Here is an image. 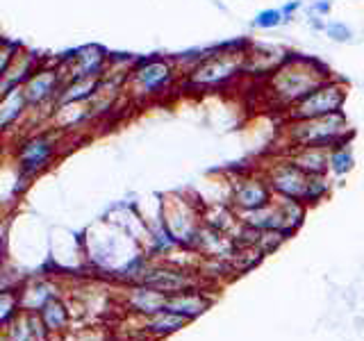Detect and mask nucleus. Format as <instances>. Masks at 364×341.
Listing matches in <instances>:
<instances>
[{
  "mask_svg": "<svg viewBox=\"0 0 364 341\" xmlns=\"http://www.w3.org/2000/svg\"><path fill=\"white\" fill-rule=\"evenodd\" d=\"M57 148V136L55 132H39L32 134L30 139L21 144L16 159H18V168L23 173H37V170L48 166V162L55 155Z\"/></svg>",
  "mask_w": 364,
  "mask_h": 341,
  "instance_id": "obj_9",
  "label": "nucleus"
},
{
  "mask_svg": "<svg viewBox=\"0 0 364 341\" xmlns=\"http://www.w3.org/2000/svg\"><path fill=\"white\" fill-rule=\"evenodd\" d=\"M348 100V85L339 77H330L323 85L312 89L305 98L294 102L289 109H284V121H303V119H316L326 114L341 112Z\"/></svg>",
  "mask_w": 364,
  "mask_h": 341,
  "instance_id": "obj_5",
  "label": "nucleus"
},
{
  "mask_svg": "<svg viewBox=\"0 0 364 341\" xmlns=\"http://www.w3.org/2000/svg\"><path fill=\"white\" fill-rule=\"evenodd\" d=\"M307 16H321L326 18L330 11H333V0H314V3L305 9Z\"/></svg>",
  "mask_w": 364,
  "mask_h": 341,
  "instance_id": "obj_24",
  "label": "nucleus"
},
{
  "mask_svg": "<svg viewBox=\"0 0 364 341\" xmlns=\"http://www.w3.org/2000/svg\"><path fill=\"white\" fill-rule=\"evenodd\" d=\"M0 39H3V37H0Z\"/></svg>",
  "mask_w": 364,
  "mask_h": 341,
  "instance_id": "obj_26",
  "label": "nucleus"
},
{
  "mask_svg": "<svg viewBox=\"0 0 364 341\" xmlns=\"http://www.w3.org/2000/svg\"><path fill=\"white\" fill-rule=\"evenodd\" d=\"M326 37L333 41V43H350L355 32H353L350 26H346L344 21H328L326 23Z\"/></svg>",
  "mask_w": 364,
  "mask_h": 341,
  "instance_id": "obj_21",
  "label": "nucleus"
},
{
  "mask_svg": "<svg viewBox=\"0 0 364 341\" xmlns=\"http://www.w3.org/2000/svg\"><path fill=\"white\" fill-rule=\"evenodd\" d=\"M64 87V71L62 64H41L37 71L32 73V77L23 85V94L28 98L30 107H43L50 105L55 107V98L60 94V89Z\"/></svg>",
  "mask_w": 364,
  "mask_h": 341,
  "instance_id": "obj_8",
  "label": "nucleus"
},
{
  "mask_svg": "<svg viewBox=\"0 0 364 341\" xmlns=\"http://www.w3.org/2000/svg\"><path fill=\"white\" fill-rule=\"evenodd\" d=\"M189 321L187 316L182 314H176V312H157L155 318H151V323H148V328L153 330V332H159V335H166V332H176V330H180L182 325H185Z\"/></svg>",
  "mask_w": 364,
  "mask_h": 341,
  "instance_id": "obj_19",
  "label": "nucleus"
},
{
  "mask_svg": "<svg viewBox=\"0 0 364 341\" xmlns=\"http://www.w3.org/2000/svg\"><path fill=\"white\" fill-rule=\"evenodd\" d=\"M144 284L148 289H155L159 293L176 296V293H185L191 287V280L189 276L178 271H151L144 276Z\"/></svg>",
  "mask_w": 364,
  "mask_h": 341,
  "instance_id": "obj_15",
  "label": "nucleus"
},
{
  "mask_svg": "<svg viewBox=\"0 0 364 341\" xmlns=\"http://www.w3.org/2000/svg\"><path fill=\"white\" fill-rule=\"evenodd\" d=\"M303 7H305L303 0H287V3H282L280 5V11H282V16H284V26H287V23H291L296 18V14H299Z\"/></svg>",
  "mask_w": 364,
  "mask_h": 341,
  "instance_id": "obj_23",
  "label": "nucleus"
},
{
  "mask_svg": "<svg viewBox=\"0 0 364 341\" xmlns=\"http://www.w3.org/2000/svg\"><path fill=\"white\" fill-rule=\"evenodd\" d=\"M287 55L289 53L284 48H278V45L250 43L248 55H246V64H244V73L269 77L284 60H287Z\"/></svg>",
  "mask_w": 364,
  "mask_h": 341,
  "instance_id": "obj_11",
  "label": "nucleus"
},
{
  "mask_svg": "<svg viewBox=\"0 0 364 341\" xmlns=\"http://www.w3.org/2000/svg\"><path fill=\"white\" fill-rule=\"evenodd\" d=\"M41 57L37 53L32 50H18V55L14 57V62L9 64L7 73L3 75V80H0V96L7 94V91L16 89V87H23L28 82V80L32 77V73L37 71V68L41 66Z\"/></svg>",
  "mask_w": 364,
  "mask_h": 341,
  "instance_id": "obj_12",
  "label": "nucleus"
},
{
  "mask_svg": "<svg viewBox=\"0 0 364 341\" xmlns=\"http://www.w3.org/2000/svg\"><path fill=\"white\" fill-rule=\"evenodd\" d=\"M182 87V75L173 57H141L134 60L125 77V96L134 102H151L164 98L168 91Z\"/></svg>",
  "mask_w": 364,
  "mask_h": 341,
  "instance_id": "obj_3",
  "label": "nucleus"
},
{
  "mask_svg": "<svg viewBox=\"0 0 364 341\" xmlns=\"http://www.w3.org/2000/svg\"><path fill=\"white\" fill-rule=\"evenodd\" d=\"M100 77H80V80H66L60 94L55 98V107L73 105V102H87L98 91ZM53 107V109H55Z\"/></svg>",
  "mask_w": 364,
  "mask_h": 341,
  "instance_id": "obj_16",
  "label": "nucleus"
},
{
  "mask_svg": "<svg viewBox=\"0 0 364 341\" xmlns=\"http://www.w3.org/2000/svg\"><path fill=\"white\" fill-rule=\"evenodd\" d=\"M287 157L310 175L330 173V148L323 146H296L289 148Z\"/></svg>",
  "mask_w": 364,
  "mask_h": 341,
  "instance_id": "obj_13",
  "label": "nucleus"
},
{
  "mask_svg": "<svg viewBox=\"0 0 364 341\" xmlns=\"http://www.w3.org/2000/svg\"><path fill=\"white\" fill-rule=\"evenodd\" d=\"M208 301L203 298V296H196V293H176V296H168L166 298V307L164 310L168 312H176V314H182L187 318H193L203 314L205 310H208Z\"/></svg>",
  "mask_w": 364,
  "mask_h": 341,
  "instance_id": "obj_17",
  "label": "nucleus"
},
{
  "mask_svg": "<svg viewBox=\"0 0 364 341\" xmlns=\"http://www.w3.org/2000/svg\"><path fill=\"white\" fill-rule=\"evenodd\" d=\"M112 55L98 43H87L75 48L71 55H66L62 64L64 82L66 80H80V77H102L109 68Z\"/></svg>",
  "mask_w": 364,
  "mask_h": 341,
  "instance_id": "obj_6",
  "label": "nucleus"
},
{
  "mask_svg": "<svg viewBox=\"0 0 364 341\" xmlns=\"http://www.w3.org/2000/svg\"><path fill=\"white\" fill-rule=\"evenodd\" d=\"M284 26V16L280 7H267V9H259L257 14L250 18V28L253 30H276Z\"/></svg>",
  "mask_w": 364,
  "mask_h": 341,
  "instance_id": "obj_20",
  "label": "nucleus"
},
{
  "mask_svg": "<svg viewBox=\"0 0 364 341\" xmlns=\"http://www.w3.org/2000/svg\"><path fill=\"white\" fill-rule=\"evenodd\" d=\"M264 178H267L269 187L273 189V193H276V196L294 198V200L305 202L307 185H310V173H305L303 168L296 166L289 157L273 162L269 166Z\"/></svg>",
  "mask_w": 364,
  "mask_h": 341,
  "instance_id": "obj_7",
  "label": "nucleus"
},
{
  "mask_svg": "<svg viewBox=\"0 0 364 341\" xmlns=\"http://www.w3.org/2000/svg\"><path fill=\"white\" fill-rule=\"evenodd\" d=\"M282 132L289 148H296V146L337 148L353 139V128L344 109L326 114V117H316V119L284 121Z\"/></svg>",
  "mask_w": 364,
  "mask_h": 341,
  "instance_id": "obj_4",
  "label": "nucleus"
},
{
  "mask_svg": "<svg viewBox=\"0 0 364 341\" xmlns=\"http://www.w3.org/2000/svg\"><path fill=\"white\" fill-rule=\"evenodd\" d=\"M353 166H355V157H353L350 141L341 144L337 148H330V173L337 178H344L346 173H350Z\"/></svg>",
  "mask_w": 364,
  "mask_h": 341,
  "instance_id": "obj_18",
  "label": "nucleus"
},
{
  "mask_svg": "<svg viewBox=\"0 0 364 341\" xmlns=\"http://www.w3.org/2000/svg\"><path fill=\"white\" fill-rule=\"evenodd\" d=\"M326 23L328 21H323L321 16H307V26L314 32H326Z\"/></svg>",
  "mask_w": 364,
  "mask_h": 341,
  "instance_id": "obj_25",
  "label": "nucleus"
},
{
  "mask_svg": "<svg viewBox=\"0 0 364 341\" xmlns=\"http://www.w3.org/2000/svg\"><path fill=\"white\" fill-rule=\"evenodd\" d=\"M250 43L253 41L235 39L205 48V55L198 66L182 77V87L191 91H212L230 85L235 77L244 75V64Z\"/></svg>",
  "mask_w": 364,
  "mask_h": 341,
  "instance_id": "obj_2",
  "label": "nucleus"
},
{
  "mask_svg": "<svg viewBox=\"0 0 364 341\" xmlns=\"http://www.w3.org/2000/svg\"><path fill=\"white\" fill-rule=\"evenodd\" d=\"M273 198H276V193L269 187L267 178L262 175H242L237 182H232V205L239 212L264 207Z\"/></svg>",
  "mask_w": 364,
  "mask_h": 341,
  "instance_id": "obj_10",
  "label": "nucleus"
},
{
  "mask_svg": "<svg viewBox=\"0 0 364 341\" xmlns=\"http://www.w3.org/2000/svg\"><path fill=\"white\" fill-rule=\"evenodd\" d=\"M330 191V182H328V173L326 175H310V185H307V196H305V205L318 202L321 198L328 196Z\"/></svg>",
  "mask_w": 364,
  "mask_h": 341,
  "instance_id": "obj_22",
  "label": "nucleus"
},
{
  "mask_svg": "<svg viewBox=\"0 0 364 341\" xmlns=\"http://www.w3.org/2000/svg\"><path fill=\"white\" fill-rule=\"evenodd\" d=\"M28 98L23 94V87H16L0 96V132H5L28 114Z\"/></svg>",
  "mask_w": 364,
  "mask_h": 341,
  "instance_id": "obj_14",
  "label": "nucleus"
},
{
  "mask_svg": "<svg viewBox=\"0 0 364 341\" xmlns=\"http://www.w3.org/2000/svg\"><path fill=\"white\" fill-rule=\"evenodd\" d=\"M330 77H333L330 66L321 60L310 55L289 53L287 60L269 77H264V87L271 102H276L282 109H289L294 102L305 98L312 89L323 85Z\"/></svg>",
  "mask_w": 364,
  "mask_h": 341,
  "instance_id": "obj_1",
  "label": "nucleus"
}]
</instances>
